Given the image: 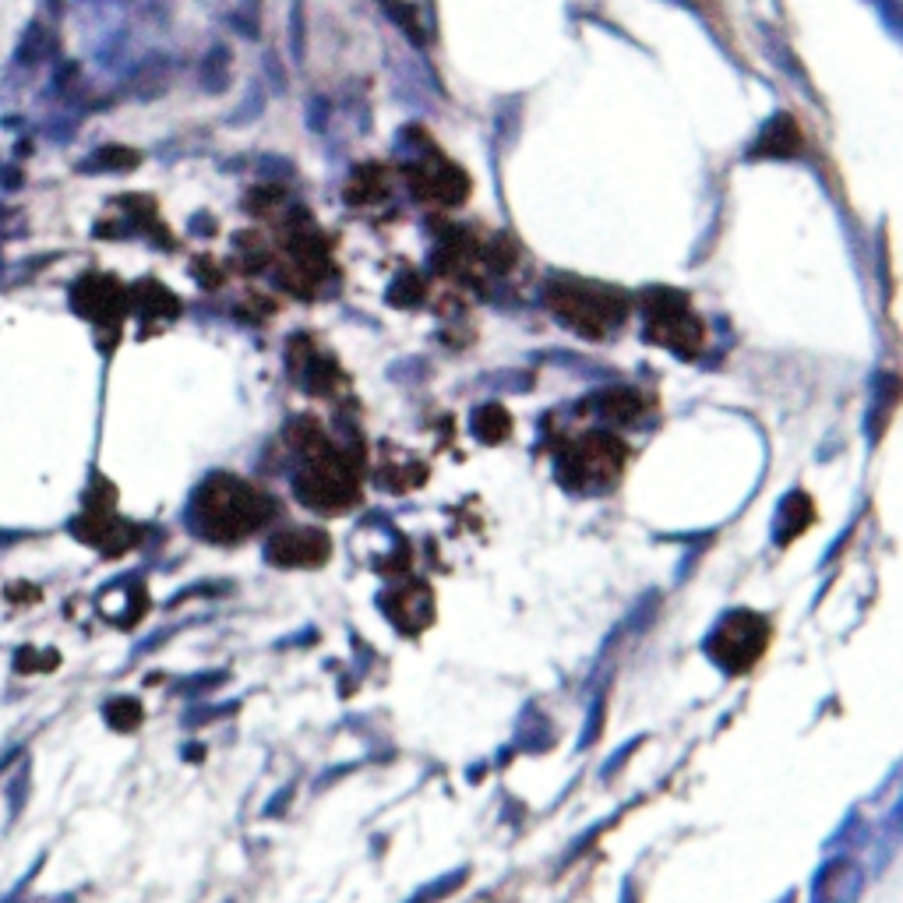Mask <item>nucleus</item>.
I'll return each mask as SVG.
<instances>
[{
  "mask_svg": "<svg viewBox=\"0 0 903 903\" xmlns=\"http://www.w3.org/2000/svg\"><path fill=\"white\" fill-rule=\"evenodd\" d=\"M198 515L212 540H237L269 519V501L237 477H219L202 491Z\"/></svg>",
  "mask_w": 903,
  "mask_h": 903,
  "instance_id": "nucleus-1",
  "label": "nucleus"
},
{
  "mask_svg": "<svg viewBox=\"0 0 903 903\" xmlns=\"http://www.w3.org/2000/svg\"><path fill=\"white\" fill-rule=\"evenodd\" d=\"M558 314H561V321L575 325V329L586 332V336H604L611 325H618V321L625 318V311H621L618 304H607V297L597 300V293H593L590 286H568V293L558 304Z\"/></svg>",
  "mask_w": 903,
  "mask_h": 903,
  "instance_id": "nucleus-2",
  "label": "nucleus"
},
{
  "mask_svg": "<svg viewBox=\"0 0 903 903\" xmlns=\"http://www.w3.org/2000/svg\"><path fill=\"white\" fill-rule=\"evenodd\" d=\"M357 487H353V473L336 463H318L300 477V498L321 505V512H343L350 505Z\"/></svg>",
  "mask_w": 903,
  "mask_h": 903,
  "instance_id": "nucleus-3",
  "label": "nucleus"
},
{
  "mask_svg": "<svg viewBox=\"0 0 903 903\" xmlns=\"http://www.w3.org/2000/svg\"><path fill=\"white\" fill-rule=\"evenodd\" d=\"M731 646L734 657L727 660V667H745L752 664L755 657L762 653V646H766V628L759 625V618H731L724 628H720L717 642H713V650H727Z\"/></svg>",
  "mask_w": 903,
  "mask_h": 903,
  "instance_id": "nucleus-4",
  "label": "nucleus"
},
{
  "mask_svg": "<svg viewBox=\"0 0 903 903\" xmlns=\"http://www.w3.org/2000/svg\"><path fill=\"white\" fill-rule=\"evenodd\" d=\"M653 336H657V343H667L674 346V350L688 353L685 350V339H692V343H699V325H695L692 314L681 307V297H674L671 307H657L653 311Z\"/></svg>",
  "mask_w": 903,
  "mask_h": 903,
  "instance_id": "nucleus-5",
  "label": "nucleus"
},
{
  "mask_svg": "<svg viewBox=\"0 0 903 903\" xmlns=\"http://www.w3.org/2000/svg\"><path fill=\"white\" fill-rule=\"evenodd\" d=\"M269 554L286 565H314L329 554V544L321 533H290V537H279Z\"/></svg>",
  "mask_w": 903,
  "mask_h": 903,
  "instance_id": "nucleus-6",
  "label": "nucleus"
},
{
  "mask_svg": "<svg viewBox=\"0 0 903 903\" xmlns=\"http://www.w3.org/2000/svg\"><path fill=\"white\" fill-rule=\"evenodd\" d=\"M106 720H110L113 727H120V731H127V727H135L138 720H142V709H138L135 699H117L106 706Z\"/></svg>",
  "mask_w": 903,
  "mask_h": 903,
  "instance_id": "nucleus-7",
  "label": "nucleus"
},
{
  "mask_svg": "<svg viewBox=\"0 0 903 903\" xmlns=\"http://www.w3.org/2000/svg\"><path fill=\"white\" fill-rule=\"evenodd\" d=\"M25 798H29V766L18 769V780H11V794H8V805H11V815L22 812Z\"/></svg>",
  "mask_w": 903,
  "mask_h": 903,
  "instance_id": "nucleus-8",
  "label": "nucleus"
}]
</instances>
